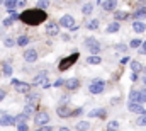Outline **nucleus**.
<instances>
[{"label": "nucleus", "instance_id": "nucleus-16", "mask_svg": "<svg viewBox=\"0 0 146 131\" xmlns=\"http://www.w3.org/2000/svg\"><path fill=\"white\" fill-rule=\"evenodd\" d=\"M48 80V72H41V73H37L36 77L33 78V85H39V84H44Z\"/></svg>", "mask_w": 146, "mask_h": 131}, {"label": "nucleus", "instance_id": "nucleus-24", "mask_svg": "<svg viewBox=\"0 0 146 131\" xmlns=\"http://www.w3.org/2000/svg\"><path fill=\"white\" fill-rule=\"evenodd\" d=\"M129 65H131V70H133V72H141V70H143V65H141L138 60H133Z\"/></svg>", "mask_w": 146, "mask_h": 131}, {"label": "nucleus", "instance_id": "nucleus-39", "mask_svg": "<svg viewBox=\"0 0 146 131\" xmlns=\"http://www.w3.org/2000/svg\"><path fill=\"white\" fill-rule=\"evenodd\" d=\"M15 124H17V130H21V131H27L29 130V126H27L26 121H22V123H15Z\"/></svg>", "mask_w": 146, "mask_h": 131}, {"label": "nucleus", "instance_id": "nucleus-25", "mask_svg": "<svg viewBox=\"0 0 146 131\" xmlns=\"http://www.w3.org/2000/svg\"><path fill=\"white\" fill-rule=\"evenodd\" d=\"M90 128H92L90 123H85V121H80L75 124V130H90Z\"/></svg>", "mask_w": 146, "mask_h": 131}, {"label": "nucleus", "instance_id": "nucleus-47", "mask_svg": "<svg viewBox=\"0 0 146 131\" xmlns=\"http://www.w3.org/2000/svg\"><path fill=\"white\" fill-rule=\"evenodd\" d=\"M139 48H141V53H143V55H146V41H143V43H141V46H139Z\"/></svg>", "mask_w": 146, "mask_h": 131}, {"label": "nucleus", "instance_id": "nucleus-18", "mask_svg": "<svg viewBox=\"0 0 146 131\" xmlns=\"http://www.w3.org/2000/svg\"><path fill=\"white\" fill-rule=\"evenodd\" d=\"M29 43H31V37H29V36H26V34L19 36V37L15 39V44H19V46H27Z\"/></svg>", "mask_w": 146, "mask_h": 131}, {"label": "nucleus", "instance_id": "nucleus-23", "mask_svg": "<svg viewBox=\"0 0 146 131\" xmlns=\"http://www.w3.org/2000/svg\"><path fill=\"white\" fill-rule=\"evenodd\" d=\"M85 27H87V29H90V31H95V29H99V19H92V21H88Z\"/></svg>", "mask_w": 146, "mask_h": 131}, {"label": "nucleus", "instance_id": "nucleus-33", "mask_svg": "<svg viewBox=\"0 0 146 131\" xmlns=\"http://www.w3.org/2000/svg\"><path fill=\"white\" fill-rule=\"evenodd\" d=\"M7 12L10 14V17H12L14 21H19V15H21V14H17V10H15V9H7Z\"/></svg>", "mask_w": 146, "mask_h": 131}, {"label": "nucleus", "instance_id": "nucleus-44", "mask_svg": "<svg viewBox=\"0 0 146 131\" xmlns=\"http://www.w3.org/2000/svg\"><path fill=\"white\" fill-rule=\"evenodd\" d=\"M63 84H65V80H63V78H58V80H56V82H54L53 85H54V87H61Z\"/></svg>", "mask_w": 146, "mask_h": 131}, {"label": "nucleus", "instance_id": "nucleus-45", "mask_svg": "<svg viewBox=\"0 0 146 131\" xmlns=\"http://www.w3.org/2000/svg\"><path fill=\"white\" fill-rule=\"evenodd\" d=\"M82 112H83V109H82V107H78V109H75V111L72 112V116H78V114H82Z\"/></svg>", "mask_w": 146, "mask_h": 131}, {"label": "nucleus", "instance_id": "nucleus-13", "mask_svg": "<svg viewBox=\"0 0 146 131\" xmlns=\"http://www.w3.org/2000/svg\"><path fill=\"white\" fill-rule=\"evenodd\" d=\"M0 124H2V126H12V124H15V116L3 114V116L0 118Z\"/></svg>", "mask_w": 146, "mask_h": 131}, {"label": "nucleus", "instance_id": "nucleus-28", "mask_svg": "<svg viewBox=\"0 0 146 131\" xmlns=\"http://www.w3.org/2000/svg\"><path fill=\"white\" fill-rule=\"evenodd\" d=\"M36 7H37V9H42V10H46V9L49 7V0H37Z\"/></svg>", "mask_w": 146, "mask_h": 131}, {"label": "nucleus", "instance_id": "nucleus-48", "mask_svg": "<svg viewBox=\"0 0 146 131\" xmlns=\"http://www.w3.org/2000/svg\"><path fill=\"white\" fill-rule=\"evenodd\" d=\"M5 96H7V92H5L3 89H0V102H2L3 99H5Z\"/></svg>", "mask_w": 146, "mask_h": 131}, {"label": "nucleus", "instance_id": "nucleus-8", "mask_svg": "<svg viewBox=\"0 0 146 131\" xmlns=\"http://www.w3.org/2000/svg\"><path fill=\"white\" fill-rule=\"evenodd\" d=\"M60 27H65V29H72L73 26H75V19H73V15L70 14H66V15H63L61 19H60Z\"/></svg>", "mask_w": 146, "mask_h": 131}, {"label": "nucleus", "instance_id": "nucleus-50", "mask_svg": "<svg viewBox=\"0 0 146 131\" xmlns=\"http://www.w3.org/2000/svg\"><path fill=\"white\" fill-rule=\"evenodd\" d=\"M2 3H3V0H0V5H2Z\"/></svg>", "mask_w": 146, "mask_h": 131}, {"label": "nucleus", "instance_id": "nucleus-31", "mask_svg": "<svg viewBox=\"0 0 146 131\" xmlns=\"http://www.w3.org/2000/svg\"><path fill=\"white\" fill-rule=\"evenodd\" d=\"M141 39H131V43H129V48H133V49H136V48H139L141 46Z\"/></svg>", "mask_w": 146, "mask_h": 131}, {"label": "nucleus", "instance_id": "nucleus-2", "mask_svg": "<svg viewBox=\"0 0 146 131\" xmlns=\"http://www.w3.org/2000/svg\"><path fill=\"white\" fill-rule=\"evenodd\" d=\"M80 58V53H76V51H73L70 56H66V58H63L61 61H60V72H66L68 68H72L75 63H76V60Z\"/></svg>", "mask_w": 146, "mask_h": 131}, {"label": "nucleus", "instance_id": "nucleus-22", "mask_svg": "<svg viewBox=\"0 0 146 131\" xmlns=\"http://www.w3.org/2000/svg\"><path fill=\"white\" fill-rule=\"evenodd\" d=\"M92 12H94V3H92V2H88V3H85V5L82 7V14H83V15H90Z\"/></svg>", "mask_w": 146, "mask_h": 131}, {"label": "nucleus", "instance_id": "nucleus-37", "mask_svg": "<svg viewBox=\"0 0 146 131\" xmlns=\"http://www.w3.org/2000/svg\"><path fill=\"white\" fill-rule=\"evenodd\" d=\"M3 75H5V77H10V75H12V66L9 65V63L3 65Z\"/></svg>", "mask_w": 146, "mask_h": 131}, {"label": "nucleus", "instance_id": "nucleus-1", "mask_svg": "<svg viewBox=\"0 0 146 131\" xmlns=\"http://www.w3.org/2000/svg\"><path fill=\"white\" fill-rule=\"evenodd\" d=\"M48 19V14L42 10V9H29V10H24L21 15H19V21H22L24 24L27 26H39L42 24L44 21Z\"/></svg>", "mask_w": 146, "mask_h": 131}, {"label": "nucleus", "instance_id": "nucleus-15", "mask_svg": "<svg viewBox=\"0 0 146 131\" xmlns=\"http://www.w3.org/2000/svg\"><path fill=\"white\" fill-rule=\"evenodd\" d=\"M133 29H134V33L141 34L146 31V24L143 21H139V19H134V22H133Z\"/></svg>", "mask_w": 146, "mask_h": 131}, {"label": "nucleus", "instance_id": "nucleus-41", "mask_svg": "<svg viewBox=\"0 0 146 131\" xmlns=\"http://www.w3.org/2000/svg\"><path fill=\"white\" fill-rule=\"evenodd\" d=\"M7 9H15V0H3Z\"/></svg>", "mask_w": 146, "mask_h": 131}, {"label": "nucleus", "instance_id": "nucleus-14", "mask_svg": "<svg viewBox=\"0 0 146 131\" xmlns=\"http://www.w3.org/2000/svg\"><path fill=\"white\" fill-rule=\"evenodd\" d=\"M115 7H117V0H106V2H102L104 12H114Z\"/></svg>", "mask_w": 146, "mask_h": 131}, {"label": "nucleus", "instance_id": "nucleus-32", "mask_svg": "<svg viewBox=\"0 0 146 131\" xmlns=\"http://www.w3.org/2000/svg\"><path fill=\"white\" fill-rule=\"evenodd\" d=\"M136 123H138V126H146V111L139 116V118H138V121H136Z\"/></svg>", "mask_w": 146, "mask_h": 131}, {"label": "nucleus", "instance_id": "nucleus-40", "mask_svg": "<svg viewBox=\"0 0 146 131\" xmlns=\"http://www.w3.org/2000/svg\"><path fill=\"white\" fill-rule=\"evenodd\" d=\"M2 24H3V27H10V26L14 24V19H12V17H7V19H3Z\"/></svg>", "mask_w": 146, "mask_h": 131}, {"label": "nucleus", "instance_id": "nucleus-11", "mask_svg": "<svg viewBox=\"0 0 146 131\" xmlns=\"http://www.w3.org/2000/svg\"><path fill=\"white\" fill-rule=\"evenodd\" d=\"M72 109L68 107V106H65V104H60L58 107H56V114L60 116V118H68V116H72Z\"/></svg>", "mask_w": 146, "mask_h": 131}, {"label": "nucleus", "instance_id": "nucleus-34", "mask_svg": "<svg viewBox=\"0 0 146 131\" xmlns=\"http://www.w3.org/2000/svg\"><path fill=\"white\" fill-rule=\"evenodd\" d=\"M115 51H119V53H126V51H127V46L122 44V43H117V44H115Z\"/></svg>", "mask_w": 146, "mask_h": 131}, {"label": "nucleus", "instance_id": "nucleus-7", "mask_svg": "<svg viewBox=\"0 0 146 131\" xmlns=\"http://www.w3.org/2000/svg\"><path fill=\"white\" fill-rule=\"evenodd\" d=\"M127 111H129V112L143 114L146 109L143 107V104H141V102H138V100H129V102H127Z\"/></svg>", "mask_w": 146, "mask_h": 131}, {"label": "nucleus", "instance_id": "nucleus-42", "mask_svg": "<svg viewBox=\"0 0 146 131\" xmlns=\"http://www.w3.org/2000/svg\"><path fill=\"white\" fill-rule=\"evenodd\" d=\"M129 100H138V90H133L129 94Z\"/></svg>", "mask_w": 146, "mask_h": 131}, {"label": "nucleus", "instance_id": "nucleus-43", "mask_svg": "<svg viewBox=\"0 0 146 131\" xmlns=\"http://www.w3.org/2000/svg\"><path fill=\"white\" fill-rule=\"evenodd\" d=\"M39 130H42V131H53V126H49V124H42V126H39Z\"/></svg>", "mask_w": 146, "mask_h": 131}, {"label": "nucleus", "instance_id": "nucleus-36", "mask_svg": "<svg viewBox=\"0 0 146 131\" xmlns=\"http://www.w3.org/2000/svg\"><path fill=\"white\" fill-rule=\"evenodd\" d=\"M27 0H15V9H26Z\"/></svg>", "mask_w": 146, "mask_h": 131}, {"label": "nucleus", "instance_id": "nucleus-35", "mask_svg": "<svg viewBox=\"0 0 146 131\" xmlns=\"http://www.w3.org/2000/svg\"><path fill=\"white\" fill-rule=\"evenodd\" d=\"M27 119H29V116L24 114V112H21L19 116H15V123H22V121H27Z\"/></svg>", "mask_w": 146, "mask_h": 131}, {"label": "nucleus", "instance_id": "nucleus-5", "mask_svg": "<svg viewBox=\"0 0 146 131\" xmlns=\"http://www.w3.org/2000/svg\"><path fill=\"white\" fill-rule=\"evenodd\" d=\"M48 123H49V114H48V112H44V111L36 112V116H34V124H36V128L42 126V124H48Z\"/></svg>", "mask_w": 146, "mask_h": 131}, {"label": "nucleus", "instance_id": "nucleus-51", "mask_svg": "<svg viewBox=\"0 0 146 131\" xmlns=\"http://www.w3.org/2000/svg\"><path fill=\"white\" fill-rule=\"evenodd\" d=\"M145 87H146V78H145Z\"/></svg>", "mask_w": 146, "mask_h": 131}, {"label": "nucleus", "instance_id": "nucleus-26", "mask_svg": "<svg viewBox=\"0 0 146 131\" xmlns=\"http://www.w3.org/2000/svg\"><path fill=\"white\" fill-rule=\"evenodd\" d=\"M33 111H34V104H33V102H27L22 112H24V114H27V116H31V114H33Z\"/></svg>", "mask_w": 146, "mask_h": 131}, {"label": "nucleus", "instance_id": "nucleus-30", "mask_svg": "<svg viewBox=\"0 0 146 131\" xmlns=\"http://www.w3.org/2000/svg\"><path fill=\"white\" fill-rule=\"evenodd\" d=\"M114 17H115V21H124V19H127V12H115Z\"/></svg>", "mask_w": 146, "mask_h": 131}, {"label": "nucleus", "instance_id": "nucleus-17", "mask_svg": "<svg viewBox=\"0 0 146 131\" xmlns=\"http://www.w3.org/2000/svg\"><path fill=\"white\" fill-rule=\"evenodd\" d=\"M119 29H121V24H119V21H114L112 24H109V26H107L106 33H107V34H114V33H117Z\"/></svg>", "mask_w": 146, "mask_h": 131}, {"label": "nucleus", "instance_id": "nucleus-49", "mask_svg": "<svg viewBox=\"0 0 146 131\" xmlns=\"http://www.w3.org/2000/svg\"><path fill=\"white\" fill-rule=\"evenodd\" d=\"M61 39H63V41H70L72 37H70V34H63V36H61Z\"/></svg>", "mask_w": 146, "mask_h": 131}, {"label": "nucleus", "instance_id": "nucleus-6", "mask_svg": "<svg viewBox=\"0 0 146 131\" xmlns=\"http://www.w3.org/2000/svg\"><path fill=\"white\" fill-rule=\"evenodd\" d=\"M12 85L15 87V90H17L19 94H27V92L31 90V85H29V84H24V82H21V80H15V78H12Z\"/></svg>", "mask_w": 146, "mask_h": 131}, {"label": "nucleus", "instance_id": "nucleus-12", "mask_svg": "<svg viewBox=\"0 0 146 131\" xmlns=\"http://www.w3.org/2000/svg\"><path fill=\"white\" fill-rule=\"evenodd\" d=\"M63 85L66 87V90H76L80 87V80L78 78H68V80H65Z\"/></svg>", "mask_w": 146, "mask_h": 131}, {"label": "nucleus", "instance_id": "nucleus-3", "mask_svg": "<svg viewBox=\"0 0 146 131\" xmlns=\"http://www.w3.org/2000/svg\"><path fill=\"white\" fill-rule=\"evenodd\" d=\"M104 90H106V82L100 80V78H95V80L88 85V92H90V94H95V96H97V94H102Z\"/></svg>", "mask_w": 146, "mask_h": 131}, {"label": "nucleus", "instance_id": "nucleus-46", "mask_svg": "<svg viewBox=\"0 0 146 131\" xmlns=\"http://www.w3.org/2000/svg\"><path fill=\"white\" fill-rule=\"evenodd\" d=\"M131 80H133V82H138V72H133V73H131Z\"/></svg>", "mask_w": 146, "mask_h": 131}, {"label": "nucleus", "instance_id": "nucleus-38", "mask_svg": "<svg viewBox=\"0 0 146 131\" xmlns=\"http://www.w3.org/2000/svg\"><path fill=\"white\" fill-rule=\"evenodd\" d=\"M117 128H121V124H119L117 121H110V123H107V130H117Z\"/></svg>", "mask_w": 146, "mask_h": 131}, {"label": "nucleus", "instance_id": "nucleus-29", "mask_svg": "<svg viewBox=\"0 0 146 131\" xmlns=\"http://www.w3.org/2000/svg\"><path fill=\"white\" fill-rule=\"evenodd\" d=\"M3 44H5L7 48H12V46H15V39L10 37V36H7V37L3 39Z\"/></svg>", "mask_w": 146, "mask_h": 131}, {"label": "nucleus", "instance_id": "nucleus-10", "mask_svg": "<svg viewBox=\"0 0 146 131\" xmlns=\"http://www.w3.org/2000/svg\"><path fill=\"white\" fill-rule=\"evenodd\" d=\"M24 60L27 61V63H34L37 60V51L34 48H29V49H26L24 51Z\"/></svg>", "mask_w": 146, "mask_h": 131}, {"label": "nucleus", "instance_id": "nucleus-52", "mask_svg": "<svg viewBox=\"0 0 146 131\" xmlns=\"http://www.w3.org/2000/svg\"><path fill=\"white\" fill-rule=\"evenodd\" d=\"M145 72H146V68H145Z\"/></svg>", "mask_w": 146, "mask_h": 131}, {"label": "nucleus", "instance_id": "nucleus-9", "mask_svg": "<svg viewBox=\"0 0 146 131\" xmlns=\"http://www.w3.org/2000/svg\"><path fill=\"white\" fill-rule=\"evenodd\" d=\"M46 34H48V36H58V34H60V24L54 22V21L48 22V24H46Z\"/></svg>", "mask_w": 146, "mask_h": 131}, {"label": "nucleus", "instance_id": "nucleus-4", "mask_svg": "<svg viewBox=\"0 0 146 131\" xmlns=\"http://www.w3.org/2000/svg\"><path fill=\"white\" fill-rule=\"evenodd\" d=\"M85 46L88 48V51H90L92 55L100 53V43H99L97 39H94V37H87V39H85Z\"/></svg>", "mask_w": 146, "mask_h": 131}, {"label": "nucleus", "instance_id": "nucleus-19", "mask_svg": "<svg viewBox=\"0 0 146 131\" xmlns=\"http://www.w3.org/2000/svg\"><path fill=\"white\" fill-rule=\"evenodd\" d=\"M88 116H90V118H104V116H106V109H104V107H100V109H92V111L88 112Z\"/></svg>", "mask_w": 146, "mask_h": 131}, {"label": "nucleus", "instance_id": "nucleus-20", "mask_svg": "<svg viewBox=\"0 0 146 131\" xmlns=\"http://www.w3.org/2000/svg\"><path fill=\"white\" fill-rule=\"evenodd\" d=\"M133 17H134V19H139V21L145 19L146 17V7H139V9H136V10L133 12Z\"/></svg>", "mask_w": 146, "mask_h": 131}, {"label": "nucleus", "instance_id": "nucleus-27", "mask_svg": "<svg viewBox=\"0 0 146 131\" xmlns=\"http://www.w3.org/2000/svg\"><path fill=\"white\" fill-rule=\"evenodd\" d=\"M138 102H141V104H145L146 102V89L138 90Z\"/></svg>", "mask_w": 146, "mask_h": 131}, {"label": "nucleus", "instance_id": "nucleus-21", "mask_svg": "<svg viewBox=\"0 0 146 131\" xmlns=\"http://www.w3.org/2000/svg\"><path fill=\"white\" fill-rule=\"evenodd\" d=\"M87 63H88V65H100V63H102V58L97 56V55H90V56L87 58Z\"/></svg>", "mask_w": 146, "mask_h": 131}]
</instances>
